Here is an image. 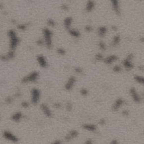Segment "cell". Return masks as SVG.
I'll return each mask as SVG.
<instances>
[{"label":"cell","mask_w":144,"mask_h":144,"mask_svg":"<svg viewBox=\"0 0 144 144\" xmlns=\"http://www.w3.org/2000/svg\"><path fill=\"white\" fill-rule=\"evenodd\" d=\"M38 74L37 72H33V73H30V74H29L28 76L24 77L23 79L22 80L23 82H27L29 81H33L37 79L38 78Z\"/></svg>","instance_id":"cell-7"},{"label":"cell","mask_w":144,"mask_h":144,"mask_svg":"<svg viewBox=\"0 0 144 144\" xmlns=\"http://www.w3.org/2000/svg\"><path fill=\"white\" fill-rule=\"evenodd\" d=\"M9 36L10 38V47L13 50L17 46L19 42V39L16 36L15 32L13 30H10L9 31Z\"/></svg>","instance_id":"cell-2"},{"label":"cell","mask_w":144,"mask_h":144,"mask_svg":"<svg viewBox=\"0 0 144 144\" xmlns=\"http://www.w3.org/2000/svg\"><path fill=\"white\" fill-rule=\"evenodd\" d=\"M133 55L132 54H129L127 57H125V59L123 61V67L125 69L131 70L134 67V64L133 63Z\"/></svg>","instance_id":"cell-1"},{"label":"cell","mask_w":144,"mask_h":144,"mask_svg":"<svg viewBox=\"0 0 144 144\" xmlns=\"http://www.w3.org/2000/svg\"><path fill=\"white\" fill-rule=\"evenodd\" d=\"M104 57L102 56V55L101 53H97L95 56V59L96 60V61H100V60H104Z\"/></svg>","instance_id":"cell-22"},{"label":"cell","mask_w":144,"mask_h":144,"mask_svg":"<svg viewBox=\"0 0 144 144\" xmlns=\"http://www.w3.org/2000/svg\"><path fill=\"white\" fill-rule=\"evenodd\" d=\"M118 60V57L115 55H110L108 57H105L104 59V63L106 64H112L113 63H114L115 61H116Z\"/></svg>","instance_id":"cell-9"},{"label":"cell","mask_w":144,"mask_h":144,"mask_svg":"<svg viewBox=\"0 0 144 144\" xmlns=\"http://www.w3.org/2000/svg\"><path fill=\"white\" fill-rule=\"evenodd\" d=\"M98 47H100V48L102 50H105L106 48V45L103 42H100L98 44Z\"/></svg>","instance_id":"cell-23"},{"label":"cell","mask_w":144,"mask_h":144,"mask_svg":"<svg viewBox=\"0 0 144 144\" xmlns=\"http://www.w3.org/2000/svg\"><path fill=\"white\" fill-rule=\"evenodd\" d=\"M135 81L137 84L144 86V77L140 75H135L133 77Z\"/></svg>","instance_id":"cell-13"},{"label":"cell","mask_w":144,"mask_h":144,"mask_svg":"<svg viewBox=\"0 0 144 144\" xmlns=\"http://www.w3.org/2000/svg\"><path fill=\"white\" fill-rule=\"evenodd\" d=\"M123 104H124V101H123L122 98H118V99L115 101L114 104H113L112 110L114 111V112L118 111L120 109V107L122 106Z\"/></svg>","instance_id":"cell-8"},{"label":"cell","mask_w":144,"mask_h":144,"mask_svg":"<svg viewBox=\"0 0 144 144\" xmlns=\"http://www.w3.org/2000/svg\"></svg>","instance_id":"cell-34"},{"label":"cell","mask_w":144,"mask_h":144,"mask_svg":"<svg viewBox=\"0 0 144 144\" xmlns=\"http://www.w3.org/2000/svg\"><path fill=\"white\" fill-rule=\"evenodd\" d=\"M18 27H19V28H20V29L23 30V29H24L25 28V26L24 25H23V24H21V25H19Z\"/></svg>","instance_id":"cell-31"},{"label":"cell","mask_w":144,"mask_h":144,"mask_svg":"<svg viewBox=\"0 0 144 144\" xmlns=\"http://www.w3.org/2000/svg\"><path fill=\"white\" fill-rule=\"evenodd\" d=\"M47 24L50 26H54L55 25V23L52 19H48L47 21Z\"/></svg>","instance_id":"cell-25"},{"label":"cell","mask_w":144,"mask_h":144,"mask_svg":"<svg viewBox=\"0 0 144 144\" xmlns=\"http://www.w3.org/2000/svg\"><path fill=\"white\" fill-rule=\"evenodd\" d=\"M41 108H42L43 112H44L45 114H46L47 117H51V112L50 110V109H48V107H47L46 105H42V106H41Z\"/></svg>","instance_id":"cell-18"},{"label":"cell","mask_w":144,"mask_h":144,"mask_svg":"<svg viewBox=\"0 0 144 144\" xmlns=\"http://www.w3.org/2000/svg\"><path fill=\"white\" fill-rule=\"evenodd\" d=\"M110 144H119L118 140H112V141L110 142Z\"/></svg>","instance_id":"cell-29"},{"label":"cell","mask_w":144,"mask_h":144,"mask_svg":"<svg viewBox=\"0 0 144 144\" xmlns=\"http://www.w3.org/2000/svg\"><path fill=\"white\" fill-rule=\"evenodd\" d=\"M37 61L40 65L41 67L43 68H46L47 65V63L46 61V59L42 55H39L37 56Z\"/></svg>","instance_id":"cell-14"},{"label":"cell","mask_w":144,"mask_h":144,"mask_svg":"<svg viewBox=\"0 0 144 144\" xmlns=\"http://www.w3.org/2000/svg\"><path fill=\"white\" fill-rule=\"evenodd\" d=\"M81 92L82 95H87L88 94V91L86 88H83V89L81 90Z\"/></svg>","instance_id":"cell-27"},{"label":"cell","mask_w":144,"mask_h":144,"mask_svg":"<svg viewBox=\"0 0 144 144\" xmlns=\"http://www.w3.org/2000/svg\"><path fill=\"white\" fill-rule=\"evenodd\" d=\"M69 33L72 36L74 37H76V38L79 37L80 36H81V33H80L79 30H78L77 29H70Z\"/></svg>","instance_id":"cell-19"},{"label":"cell","mask_w":144,"mask_h":144,"mask_svg":"<svg viewBox=\"0 0 144 144\" xmlns=\"http://www.w3.org/2000/svg\"><path fill=\"white\" fill-rule=\"evenodd\" d=\"M75 83V78L74 77H71L68 81L67 84L65 85V88L67 90H71L73 87Z\"/></svg>","instance_id":"cell-11"},{"label":"cell","mask_w":144,"mask_h":144,"mask_svg":"<svg viewBox=\"0 0 144 144\" xmlns=\"http://www.w3.org/2000/svg\"><path fill=\"white\" fill-rule=\"evenodd\" d=\"M44 33L45 42L46 46L48 48H51L52 46V32L48 28H45L43 30Z\"/></svg>","instance_id":"cell-3"},{"label":"cell","mask_w":144,"mask_h":144,"mask_svg":"<svg viewBox=\"0 0 144 144\" xmlns=\"http://www.w3.org/2000/svg\"><path fill=\"white\" fill-rule=\"evenodd\" d=\"M72 19L71 18H67L64 20V25L66 28H70V26L72 24Z\"/></svg>","instance_id":"cell-20"},{"label":"cell","mask_w":144,"mask_h":144,"mask_svg":"<svg viewBox=\"0 0 144 144\" xmlns=\"http://www.w3.org/2000/svg\"><path fill=\"white\" fill-rule=\"evenodd\" d=\"M84 129L90 132H95L97 129V127L95 125L92 124H85L83 125Z\"/></svg>","instance_id":"cell-16"},{"label":"cell","mask_w":144,"mask_h":144,"mask_svg":"<svg viewBox=\"0 0 144 144\" xmlns=\"http://www.w3.org/2000/svg\"><path fill=\"white\" fill-rule=\"evenodd\" d=\"M95 6V3L94 1H88L86 5L85 10L87 13H91L93 11L94 9Z\"/></svg>","instance_id":"cell-12"},{"label":"cell","mask_w":144,"mask_h":144,"mask_svg":"<svg viewBox=\"0 0 144 144\" xmlns=\"http://www.w3.org/2000/svg\"><path fill=\"white\" fill-rule=\"evenodd\" d=\"M22 115L20 113H17L15 114L13 117V120L15 121H19L20 120V119L22 118Z\"/></svg>","instance_id":"cell-21"},{"label":"cell","mask_w":144,"mask_h":144,"mask_svg":"<svg viewBox=\"0 0 144 144\" xmlns=\"http://www.w3.org/2000/svg\"><path fill=\"white\" fill-rule=\"evenodd\" d=\"M57 52H58V53H59V54H64V53H65V51L64 49H62V48H59L57 50Z\"/></svg>","instance_id":"cell-28"},{"label":"cell","mask_w":144,"mask_h":144,"mask_svg":"<svg viewBox=\"0 0 144 144\" xmlns=\"http://www.w3.org/2000/svg\"><path fill=\"white\" fill-rule=\"evenodd\" d=\"M113 70L115 72H119L121 71V67H119V65H116L113 67Z\"/></svg>","instance_id":"cell-24"},{"label":"cell","mask_w":144,"mask_h":144,"mask_svg":"<svg viewBox=\"0 0 144 144\" xmlns=\"http://www.w3.org/2000/svg\"><path fill=\"white\" fill-rule=\"evenodd\" d=\"M53 144H60V142L59 141H57V142H55V143H53Z\"/></svg>","instance_id":"cell-33"},{"label":"cell","mask_w":144,"mask_h":144,"mask_svg":"<svg viewBox=\"0 0 144 144\" xmlns=\"http://www.w3.org/2000/svg\"><path fill=\"white\" fill-rule=\"evenodd\" d=\"M120 37L119 35L117 34L114 37L112 40V45L113 46H116L120 44Z\"/></svg>","instance_id":"cell-17"},{"label":"cell","mask_w":144,"mask_h":144,"mask_svg":"<svg viewBox=\"0 0 144 144\" xmlns=\"http://www.w3.org/2000/svg\"><path fill=\"white\" fill-rule=\"evenodd\" d=\"M4 137L7 139L8 140L13 142V143H16L18 141V138L13 134H12L11 133L9 132H4Z\"/></svg>","instance_id":"cell-10"},{"label":"cell","mask_w":144,"mask_h":144,"mask_svg":"<svg viewBox=\"0 0 144 144\" xmlns=\"http://www.w3.org/2000/svg\"><path fill=\"white\" fill-rule=\"evenodd\" d=\"M111 3H112V9L114 13L117 15H120L121 9L119 2L118 1H111Z\"/></svg>","instance_id":"cell-6"},{"label":"cell","mask_w":144,"mask_h":144,"mask_svg":"<svg viewBox=\"0 0 144 144\" xmlns=\"http://www.w3.org/2000/svg\"><path fill=\"white\" fill-rule=\"evenodd\" d=\"M31 100L33 104H36L38 102L40 97V92L37 88H33L32 90Z\"/></svg>","instance_id":"cell-5"},{"label":"cell","mask_w":144,"mask_h":144,"mask_svg":"<svg viewBox=\"0 0 144 144\" xmlns=\"http://www.w3.org/2000/svg\"><path fill=\"white\" fill-rule=\"evenodd\" d=\"M140 41H141V42H144V37H142V38H141V39H140Z\"/></svg>","instance_id":"cell-32"},{"label":"cell","mask_w":144,"mask_h":144,"mask_svg":"<svg viewBox=\"0 0 144 144\" xmlns=\"http://www.w3.org/2000/svg\"><path fill=\"white\" fill-rule=\"evenodd\" d=\"M85 144H94L93 142L91 140H88L86 141L85 143Z\"/></svg>","instance_id":"cell-30"},{"label":"cell","mask_w":144,"mask_h":144,"mask_svg":"<svg viewBox=\"0 0 144 144\" xmlns=\"http://www.w3.org/2000/svg\"><path fill=\"white\" fill-rule=\"evenodd\" d=\"M98 34L100 37H103L106 34L107 32H108V29L106 27L104 26H100L98 29Z\"/></svg>","instance_id":"cell-15"},{"label":"cell","mask_w":144,"mask_h":144,"mask_svg":"<svg viewBox=\"0 0 144 144\" xmlns=\"http://www.w3.org/2000/svg\"><path fill=\"white\" fill-rule=\"evenodd\" d=\"M85 30H86V31L88 32H91L92 30V26L90 25H88L87 26H85Z\"/></svg>","instance_id":"cell-26"},{"label":"cell","mask_w":144,"mask_h":144,"mask_svg":"<svg viewBox=\"0 0 144 144\" xmlns=\"http://www.w3.org/2000/svg\"><path fill=\"white\" fill-rule=\"evenodd\" d=\"M129 94H130V96L132 98V100L133 101V102H135L136 104L141 103L142 98L140 95L139 94L135 88L132 87L130 88V90H129Z\"/></svg>","instance_id":"cell-4"}]
</instances>
